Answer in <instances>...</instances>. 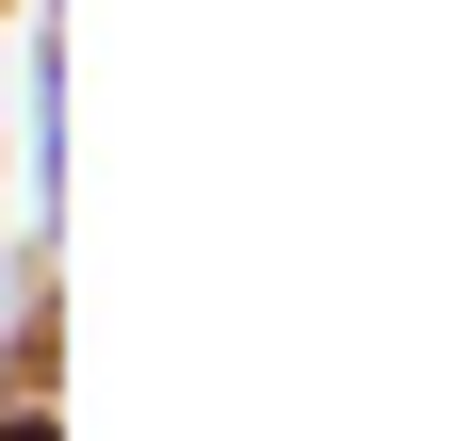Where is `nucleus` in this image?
Returning a JSON list of instances; mask_svg holds the SVG:
<instances>
[{
    "label": "nucleus",
    "instance_id": "1",
    "mask_svg": "<svg viewBox=\"0 0 457 441\" xmlns=\"http://www.w3.org/2000/svg\"><path fill=\"white\" fill-rule=\"evenodd\" d=\"M0 441H66V425H49V393H0Z\"/></svg>",
    "mask_w": 457,
    "mask_h": 441
}]
</instances>
